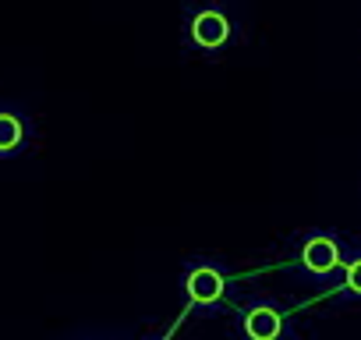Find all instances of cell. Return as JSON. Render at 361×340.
<instances>
[{
	"instance_id": "cell-1",
	"label": "cell",
	"mask_w": 361,
	"mask_h": 340,
	"mask_svg": "<svg viewBox=\"0 0 361 340\" xmlns=\"http://www.w3.org/2000/svg\"><path fill=\"white\" fill-rule=\"evenodd\" d=\"M301 262H305L308 273L326 277V273H333V269L343 262V255H340V245H336L333 238H312V241L301 248Z\"/></svg>"
},
{
	"instance_id": "cell-5",
	"label": "cell",
	"mask_w": 361,
	"mask_h": 340,
	"mask_svg": "<svg viewBox=\"0 0 361 340\" xmlns=\"http://www.w3.org/2000/svg\"><path fill=\"white\" fill-rule=\"evenodd\" d=\"M245 333L248 340H276L283 333V319L276 308H252L245 315Z\"/></svg>"
},
{
	"instance_id": "cell-2",
	"label": "cell",
	"mask_w": 361,
	"mask_h": 340,
	"mask_svg": "<svg viewBox=\"0 0 361 340\" xmlns=\"http://www.w3.org/2000/svg\"><path fill=\"white\" fill-rule=\"evenodd\" d=\"M25 145H29V124H25V117L18 110L0 107V159L18 156Z\"/></svg>"
},
{
	"instance_id": "cell-6",
	"label": "cell",
	"mask_w": 361,
	"mask_h": 340,
	"mask_svg": "<svg viewBox=\"0 0 361 340\" xmlns=\"http://www.w3.org/2000/svg\"><path fill=\"white\" fill-rule=\"evenodd\" d=\"M343 284H347V291H350V294H361V259H354V262L347 266Z\"/></svg>"
},
{
	"instance_id": "cell-3",
	"label": "cell",
	"mask_w": 361,
	"mask_h": 340,
	"mask_svg": "<svg viewBox=\"0 0 361 340\" xmlns=\"http://www.w3.org/2000/svg\"><path fill=\"white\" fill-rule=\"evenodd\" d=\"M192 40L199 47H206V50H216V47H224L231 40V22L220 11H202L192 22Z\"/></svg>"
},
{
	"instance_id": "cell-4",
	"label": "cell",
	"mask_w": 361,
	"mask_h": 340,
	"mask_svg": "<svg viewBox=\"0 0 361 340\" xmlns=\"http://www.w3.org/2000/svg\"><path fill=\"white\" fill-rule=\"evenodd\" d=\"M188 294L199 305H213V301L224 298V277L216 269H209V266H199V269L188 273Z\"/></svg>"
}]
</instances>
